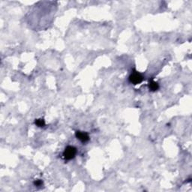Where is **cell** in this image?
I'll return each mask as SVG.
<instances>
[{
	"label": "cell",
	"mask_w": 192,
	"mask_h": 192,
	"mask_svg": "<svg viewBox=\"0 0 192 192\" xmlns=\"http://www.w3.org/2000/svg\"><path fill=\"white\" fill-rule=\"evenodd\" d=\"M77 154V149L74 146H68L65 148L64 152H63V156L64 158L66 160H71L75 157Z\"/></svg>",
	"instance_id": "1"
},
{
	"label": "cell",
	"mask_w": 192,
	"mask_h": 192,
	"mask_svg": "<svg viewBox=\"0 0 192 192\" xmlns=\"http://www.w3.org/2000/svg\"><path fill=\"white\" fill-rule=\"evenodd\" d=\"M143 80V77L137 71H134L129 77V81L134 85L140 84Z\"/></svg>",
	"instance_id": "2"
},
{
	"label": "cell",
	"mask_w": 192,
	"mask_h": 192,
	"mask_svg": "<svg viewBox=\"0 0 192 192\" xmlns=\"http://www.w3.org/2000/svg\"><path fill=\"white\" fill-rule=\"evenodd\" d=\"M76 137L77 138L78 140H80L82 143H86V142L89 141V134L86 133V132L84 131H77L76 132Z\"/></svg>",
	"instance_id": "3"
},
{
	"label": "cell",
	"mask_w": 192,
	"mask_h": 192,
	"mask_svg": "<svg viewBox=\"0 0 192 192\" xmlns=\"http://www.w3.org/2000/svg\"><path fill=\"white\" fill-rule=\"evenodd\" d=\"M149 88L151 91L155 92L157 91L158 88H159V85L158 84L157 82L154 81V80H152V81L150 82V84H149Z\"/></svg>",
	"instance_id": "4"
},
{
	"label": "cell",
	"mask_w": 192,
	"mask_h": 192,
	"mask_svg": "<svg viewBox=\"0 0 192 192\" xmlns=\"http://www.w3.org/2000/svg\"><path fill=\"white\" fill-rule=\"evenodd\" d=\"M35 124L39 128H43L45 125V122L43 119H35Z\"/></svg>",
	"instance_id": "5"
},
{
	"label": "cell",
	"mask_w": 192,
	"mask_h": 192,
	"mask_svg": "<svg viewBox=\"0 0 192 192\" xmlns=\"http://www.w3.org/2000/svg\"><path fill=\"white\" fill-rule=\"evenodd\" d=\"M34 185H35V186H41L43 185V182L41 179H37V180H35L34 182Z\"/></svg>",
	"instance_id": "6"
}]
</instances>
